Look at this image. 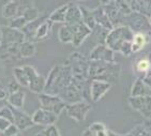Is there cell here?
Listing matches in <instances>:
<instances>
[{
    "mask_svg": "<svg viewBox=\"0 0 151 136\" xmlns=\"http://www.w3.org/2000/svg\"><path fill=\"white\" fill-rule=\"evenodd\" d=\"M134 32L128 26L114 27L109 30L105 44L115 53H120L124 57L133 55L132 52V41Z\"/></svg>",
    "mask_w": 151,
    "mask_h": 136,
    "instance_id": "6da1fadb",
    "label": "cell"
},
{
    "mask_svg": "<svg viewBox=\"0 0 151 136\" xmlns=\"http://www.w3.org/2000/svg\"><path fill=\"white\" fill-rule=\"evenodd\" d=\"M121 73V65L117 62L105 61H90L89 63V78L99 79L111 83V85L118 81Z\"/></svg>",
    "mask_w": 151,
    "mask_h": 136,
    "instance_id": "7a4b0ae2",
    "label": "cell"
},
{
    "mask_svg": "<svg viewBox=\"0 0 151 136\" xmlns=\"http://www.w3.org/2000/svg\"><path fill=\"white\" fill-rule=\"evenodd\" d=\"M124 26H128L134 33L142 32V33H148L151 35V24L149 17L137 12L132 11L131 13L125 15Z\"/></svg>",
    "mask_w": 151,
    "mask_h": 136,
    "instance_id": "3957f363",
    "label": "cell"
},
{
    "mask_svg": "<svg viewBox=\"0 0 151 136\" xmlns=\"http://www.w3.org/2000/svg\"><path fill=\"white\" fill-rule=\"evenodd\" d=\"M63 87V79H62V65L55 64L50 70V74L46 78L45 84V93L58 96Z\"/></svg>",
    "mask_w": 151,
    "mask_h": 136,
    "instance_id": "277c9868",
    "label": "cell"
},
{
    "mask_svg": "<svg viewBox=\"0 0 151 136\" xmlns=\"http://www.w3.org/2000/svg\"><path fill=\"white\" fill-rule=\"evenodd\" d=\"M39 102H40L41 108L52 112L58 116L62 112H64L65 107H67V103L59 96L48 94L45 92L39 94Z\"/></svg>",
    "mask_w": 151,
    "mask_h": 136,
    "instance_id": "5b68a950",
    "label": "cell"
},
{
    "mask_svg": "<svg viewBox=\"0 0 151 136\" xmlns=\"http://www.w3.org/2000/svg\"><path fill=\"white\" fill-rule=\"evenodd\" d=\"M90 110L91 105L89 104V102L83 100V101L75 102V103L67 104L64 112L72 120L76 122H83L85 121V119Z\"/></svg>",
    "mask_w": 151,
    "mask_h": 136,
    "instance_id": "8992f818",
    "label": "cell"
},
{
    "mask_svg": "<svg viewBox=\"0 0 151 136\" xmlns=\"http://www.w3.org/2000/svg\"><path fill=\"white\" fill-rule=\"evenodd\" d=\"M26 70L27 74L29 76V89L31 92L35 94H41L44 93L45 91V84H46V79L42 75H40L37 70L31 65H24Z\"/></svg>",
    "mask_w": 151,
    "mask_h": 136,
    "instance_id": "52a82bcc",
    "label": "cell"
},
{
    "mask_svg": "<svg viewBox=\"0 0 151 136\" xmlns=\"http://www.w3.org/2000/svg\"><path fill=\"white\" fill-rule=\"evenodd\" d=\"M90 61H105V62H116L115 52L111 50L106 44H98L91 50L88 57Z\"/></svg>",
    "mask_w": 151,
    "mask_h": 136,
    "instance_id": "ba28073f",
    "label": "cell"
},
{
    "mask_svg": "<svg viewBox=\"0 0 151 136\" xmlns=\"http://www.w3.org/2000/svg\"><path fill=\"white\" fill-rule=\"evenodd\" d=\"M111 83L99 79H91L90 81V100L93 103H98L106 93L111 89Z\"/></svg>",
    "mask_w": 151,
    "mask_h": 136,
    "instance_id": "9c48e42d",
    "label": "cell"
},
{
    "mask_svg": "<svg viewBox=\"0 0 151 136\" xmlns=\"http://www.w3.org/2000/svg\"><path fill=\"white\" fill-rule=\"evenodd\" d=\"M58 115L48 112L43 108H39L32 115V121L35 124L43 125V127H48V125L55 124V122L58 120Z\"/></svg>",
    "mask_w": 151,
    "mask_h": 136,
    "instance_id": "30bf717a",
    "label": "cell"
},
{
    "mask_svg": "<svg viewBox=\"0 0 151 136\" xmlns=\"http://www.w3.org/2000/svg\"><path fill=\"white\" fill-rule=\"evenodd\" d=\"M71 28L73 30L74 37H73V42L72 45L74 47H79L81 44L84 43L85 40L91 35L92 30L88 26H86L83 22L78 24H74V25H70Z\"/></svg>",
    "mask_w": 151,
    "mask_h": 136,
    "instance_id": "8fae6325",
    "label": "cell"
},
{
    "mask_svg": "<svg viewBox=\"0 0 151 136\" xmlns=\"http://www.w3.org/2000/svg\"><path fill=\"white\" fill-rule=\"evenodd\" d=\"M105 13L107 14L108 18L111 20L113 27H119V26H124L125 23V14H123L119 10V8L111 1L109 4L103 6Z\"/></svg>",
    "mask_w": 151,
    "mask_h": 136,
    "instance_id": "7c38bea8",
    "label": "cell"
},
{
    "mask_svg": "<svg viewBox=\"0 0 151 136\" xmlns=\"http://www.w3.org/2000/svg\"><path fill=\"white\" fill-rule=\"evenodd\" d=\"M12 109H13V116H14L13 123L19 129L20 132L35 125V123L32 121V116H29L27 113L23 112L22 109H18V108L12 107Z\"/></svg>",
    "mask_w": 151,
    "mask_h": 136,
    "instance_id": "4fadbf2b",
    "label": "cell"
},
{
    "mask_svg": "<svg viewBox=\"0 0 151 136\" xmlns=\"http://www.w3.org/2000/svg\"><path fill=\"white\" fill-rule=\"evenodd\" d=\"M130 9L133 12H137L151 17V0H125Z\"/></svg>",
    "mask_w": 151,
    "mask_h": 136,
    "instance_id": "5bb4252c",
    "label": "cell"
},
{
    "mask_svg": "<svg viewBox=\"0 0 151 136\" xmlns=\"http://www.w3.org/2000/svg\"><path fill=\"white\" fill-rule=\"evenodd\" d=\"M151 35L148 33H142V32H136L134 33L133 41H132V52L133 54H138L145 49V47L150 43Z\"/></svg>",
    "mask_w": 151,
    "mask_h": 136,
    "instance_id": "9a60e30c",
    "label": "cell"
},
{
    "mask_svg": "<svg viewBox=\"0 0 151 136\" xmlns=\"http://www.w3.org/2000/svg\"><path fill=\"white\" fill-rule=\"evenodd\" d=\"M69 8L67 12V17H65V23L68 25H74L83 22V15H81V6L76 4L74 2H69Z\"/></svg>",
    "mask_w": 151,
    "mask_h": 136,
    "instance_id": "2e32d148",
    "label": "cell"
},
{
    "mask_svg": "<svg viewBox=\"0 0 151 136\" xmlns=\"http://www.w3.org/2000/svg\"><path fill=\"white\" fill-rule=\"evenodd\" d=\"M93 12V16H94V19H96V23L98 26H101L102 28H105L107 30H111L114 28L113 25H111V20L108 18L107 14L105 13L103 6H96V9H92Z\"/></svg>",
    "mask_w": 151,
    "mask_h": 136,
    "instance_id": "e0dca14e",
    "label": "cell"
},
{
    "mask_svg": "<svg viewBox=\"0 0 151 136\" xmlns=\"http://www.w3.org/2000/svg\"><path fill=\"white\" fill-rule=\"evenodd\" d=\"M130 96H151V90L142 78L137 77L131 88Z\"/></svg>",
    "mask_w": 151,
    "mask_h": 136,
    "instance_id": "ac0fdd59",
    "label": "cell"
},
{
    "mask_svg": "<svg viewBox=\"0 0 151 136\" xmlns=\"http://www.w3.org/2000/svg\"><path fill=\"white\" fill-rule=\"evenodd\" d=\"M149 69H150V59H149V55L142 56L139 59H137V61L134 64V70L136 73L137 77L144 78L145 76L148 75Z\"/></svg>",
    "mask_w": 151,
    "mask_h": 136,
    "instance_id": "d6986e66",
    "label": "cell"
},
{
    "mask_svg": "<svg viewBox=\"0 0 151 136\" xmlns=\"http://www.w3.org/2000/svg\"><path fill=\"white\" fill-rule=\"evenodd\" d=\"M25 98H26V93L24 92L23 89L20 88L19 90L15 91V92L9 93V96L6 98L8 105H10L11 107H14V108L22 109L24 106V103H25Z\"/></svg>",
    "mask_w": 151,
    "mask_h": 136,
    "instance_id": "ffe728a7",
    "label": "cell"
},
{
    "mask_svg": "<svg viewBox=\"0 0 151 136\" xmlns=\"http://www.w3.org/2000/svg\"><path fill=\"white\" fill-rule=\"evenodd\" d=\"M68 8H69V4H68V3L58 6L57 9H55L50 13V16H48V19L52 20V23L64 24L65 23V17H67Z\"/></svg>",
    "mask_w": 151,
    "mask_h": 136,
    "instance_id": "44dd1931",
    "label": "cell"
},
{
    "mask_svg": "<svg viewBox=\"0 0 151 136\" xmlns=\"http://www.w3.org/2000/svg\"><path fill=\"white\" fill-rule=\"evenodd\" d=\"M13 76L14 79L19 84L20 87L23 88H29V76L27 74L26 70L24 67H17L14 68L13 70Z\"/></svg>",
    "mask_w": 151,
    "mask_h": 136,
    "instance_id": "7402d4cb",
    "label": "cell"
},
{
    "mask_svg": "<svg viewBox=\"0 0 151 136\" xmlns=\"http://www.w3.org/2000/svg\"><path fill=\"white\" fill-rule=\"evenodd\" d=\"M52 22L48 18H46L45 20H43L40 24V26L38 27V29L35 31V40H43V39L47 38L50 35V31L52 28Z\"/></svg>",
    "mask_w": 151,
    "mask_h": 136,
    "instance_id": "603a6c76",
    "label": "cell"
},
{
    "mask_svg": "<svg viewBox=\"0 0 151 136\" xmlns=\"http://www.w3.org/2000/svg\"><path fill=\"white\" fill-rule=\"evenodd\" d=\"M73 37H74V33H73V30L70 25L63 24V25L59 28L58 40L60 41L62 44H70V43L72 44Z\"/></svg>",
    "mask_w": 151,
    "mask_h": 136,
    "instance_id": "cb8c5ba5",
    "label": "cell"
},
{
    "mask_svg": "<svg viewBox=\"0 0 151 136\" xmlns=\"http://www.w3.org/2000/svg\"><path fill=\"white\" fill-rule=\"evenodd\" d=\"M19 54L22 58H31L37 54V47L33 41H24L19 47Z\"/></svg>",
    "mask_w": 151,
    "mask_h": 136,
    "instance_id": "d4e9b609",
    "label": "cell"
},
{
    "mask_svg": "<svg viewBox=\"0 0 151 136\" xmlns=\"http://www.w3.org/2000/svg\"><path fill=\"white\" fill-rule=\"evenodd\" d=\"M81 15H83V23L88 26L91 30H93L96 28V19H94V16H93V12L92 9H88L86 6H81Z\"/></svg>",
    "mask_w": 151,
    "mask_h": 136,
    "instance_id": "484cf974",
    "label": "cell"
},
{
    "mask_svg": "<svg viewBox=\"0 0 151 136\" xmlns=\"http://www.w3.org/2000/svg\"><path fill=\"white\" fill-rule=\"evenodd\" d=\"M89 129L96 136H108L109 130L103 122H93L89 125Z\"/></svg>",
    "mask_w": 151,
    "mask_h": 136,
    "instance_id": "4316f807",
    "label": "cell"
},
{
    "mask_svg": "<svg viewBox=\"0 0 151 136\" xmlns=\"http://www.w3.org/2000/svg\"><path fill=\"white\" fill-rule=\"evenodd\" d=\"M27 24H28L27 19L24 17L23 15H22V16H18V17H15V18L10 19L9 25H8V26H9L10 28H13V29L22 30L24 27L26 26Z\"/></svg>",
    "mask_w": 151,
    "mask_h": 136,
    "instance_id": "83f0119b",
    "label": "cell"
},
{
    "mask_svg": "<svg viewBox=\"0 0 151 136\" xmlns=\"http://www.w3.org/2000/svg\"><path fill=\"white\" fill-rule=\"evenodd\" d=\"M35 136H61V135L58 127H55V124H52V125H48V127H45L43 130H41L40 132H38Z\"/></svg>",
    "mask_w": 151,
    "mask_h": 136,
    "instance_id": "f1b7e54d",
    "label": "cell"
},
{
    "mask_svg": "<svg viewBox=\"0 0 151 136\" xmlns=\"http://www.w3.org/2000/svg\"><path fill=\"white\" fill-rule=\"evenodd\" d=\"M23 16L26 18L28 23H30V22H33V20L38 19L40 17V12H39V10L37 8H35V6H32L24 12Z\"/></svg>",
    "mask_w": 151,
    "mask_h": 136,
    "instance_id": "f546056e",
    "label": "cell"
},
{
    "mask_svg": "<svg viewBox=\"0 0 151 136\" xmlns=\"http://www.w3.org/2000/svg\"><path fill=\"white\" fill-rule=\"evenodd\" d=\"M0 117L8 119L9 121H11L13 123L14 122V116H13V109H12V107L10 105L1 107L0 108Z\"/></svg>",
    "mask_w": 151,
    "mask_h": 136,
    "instance_id": "4dcf8cb0",
    "label": "cell"
},
{
    "mask_svg": "<svg viewBox=\"0 0 151 136\" xmlns=\"http://www.w3.org/2000/svg\"><path fill=\"white\" fill-rule=\"evenodd\" d=\"M18 134H20V130L14 124V123H11V124L9 125V127L2 133V135L3 136H16V135H18Z\"/></svg>",
    "mask_w": 151,
    "mask_h": 136,
    "instance_id": "1f68e13d",
    "label": "cell"
},
{
    "mask_svg": "<svg viewBox=\"0 0 151 136\" xmlns=\"http://www.w3.org/2000/svg\"><path fill=\"white\" fill-rule=\"evenodd\" d=\"M6 90H8V92H9V93L15 92V91H17V90L20 89L19 84H18L15 79H12V81H10L9 83L6 84Z\"/></svg>",
    "mask_w": 151,
    "mask_h": 136,
    "instance_id": "d6a6232c",
    "label": "cell"
},
{
    "mask_svg": "<svg viewBox=\"0 0 151 136\" xmlns=\"http://www.w3.org/2000/svg\"><path fill=\"white\" fill-rule=\"evenodd\" d=\"M12 122L9 121L8 119L6 118H2V117H0V132H1V134L4 132V131L9 127V125L11 124Z\"/></svg>",
    "mask_w": 151,
    "mask_h": 136,
    "instance_id": "836d02e7",
    "label": "cell"
},
{
    "mask_svg": "<svg viewBox=\"0 0 151 136\" xmlns=\"http://www.w3.org/2000/svg\"><path fill=\"white\" fill-rule=\"evenodd\" d=\"M81 136H96V135H94L92 131H91L90 129L88 127V129H86V130H85L84 132L81 133Z\"/></svg>",
    "mask_w": 151,
    "mask_h": 136,
    "instance_id": "e575fe53",
    "label": "cell"
},
{
    "mask_svg": "<svg viewBox=\"0 0 151 136\" xmlns=\"http://www.w3.org/2000/svg\"><path fill=\"white\" fill-rule=\"evenodd\" d=\"M142 79H144V81L147 84V86L149 87V89L151 90V76H145Z\"/></svg>",
    "mask_w": 151,
    "mask_h": 136,
    "instance_id": "d590c367",
    "label": "cell"
},
{
    "mask_svg": "<svg viewBox=\"0 0 151 136\" xmlns=\"http://www.w3.org/2000/svg\"><path fill=\"white\" fill-rule=\"evenodd\" d=\"M111 1H113V0H99L100 6H107V4H109V3H111Z\"/></svg>",
    "mask_w": 151,
    "mask_h": 136,
    "instance_id": "8d00e7d4",
    "label": "cell"
},
{
    "mask_svg": "<svg viewBox=\"0 0 151 136\" xmlns=\"http://www.w3.org/2000/svg\"><path fill=\"white\" fill-rule=\"evenodd\" d=\"M2 39H3V33H2V27L0 26V47L2 44Z\"/></svg>",
    "mask_w": 151,
    "mask_h": 136,
    "instance_id": "74e56055",
    "label": "cell"
},
{
    "mask_svg": "<svg viewBox=\"0 0 151 136\" xmlns=\"http://www.w3.org/2000/svg\"><path fill=\"white\" fill-rule=\"evenodd\" d=\"M108 136H122V135H119V134L114 133L113 131H109V132H108Z\"/></svg>",
    "mask_w": 151,
    "mask_h": 136,
    "instance_id": "f35d334b",
    "label": "cell"
},
{
    "mask_svg": "<svg viewBox=\"0 0 151 136\" xmlns=\"http://www.w3.org/2000/svg\"><path fill=\"white\" fill-rule=\"evenodd\" d=\"M149 59H150V69H149L148 75H147V76H151V53L149 54Z\"/></svg>",
    "mask_w": 151,
    "mask_h": 136,
    "instance_id": "ab89813d",
    "label": "cell"
},
{
    "mask_svg": "<svg viewBox=\"0 0 151 136\" xmlns=\"http://www.w3.org/2000/svg\"><path fill=\"white\" fill-rule=\"evenodd\" d=\"M147 125H149V129H151V119L147 120Z\"/></svg>",
    "mask_w": 151,
    "mask_h": 136,
    "instance_id": "60d3db41",
    "label": "cell"
},
{
    "mask_svg": "<svg viewBox=\"0 0 151 136\" xmlns=\"http://www.w3.org/2000/svg\"><path fill=\"white\" fill-rule=\"evenodd\" d=\"M73 1H86V0H73Z\"/></svg>",
    "mask_w": 151,
    "mask_h": 136,
    "instance_id": "b9f144b4",
    "label": "cell"
},
{
    "mask_svg": "<svg viewBox=\"0 0 151 136\" xmlns=\"http://www.w3.org/2000/svg\"><path fill=\"white\" fill-rule=\"evenodd\" d=\"M10 1H19V0H10Z\"/></svg>",
    "mask_w": 151,
    "mask_h": 136,
    "instance_id": "7bdbcfd3",
    "label": "cell"
},
{
    "mask_svg": "<svg viewBox=\"0 0 151 136\" xmlns=\"http://www.w3.org/2000/svg\"><path fill=\"white\" fill-rule=\"evenodd\" d=\"M127 136H133V135H132V134H128Z\"/></svg>",
    "mask_w": 151,
    "mask_h": 136,
    "instance_id": "ee69618b",
    "label": "cell"
},
{
    "mask_svg": "<svg viewBox=\"0 0 151 136\" xmlns=\"http://www.w3.org/2000/svg\"><path fill=\"white\" fill-rule=\"evenodd\" d=\"M149 19H150V24H151V17H149Z\"/></svg>",
    "mask_w": 151,
    "mask_h": 136,
    "instance_id": "f6af8a7d",
    "label": "cell"
},
{
    "mask_svg": "<svg viewBox=\"0 0 151 136\" xmlns=\"http://www.w3.org/2000/svg\"><path fill=\"white\" fill-rule=\"evenodd\" d=\"M16 136H22V135H20V134H18V135H16Z\"/></svg>",
    "mask_w": 151,
    "mask_h": 136,
    "instance_id": "bcb514c9",
    "label": "cell"
},
{
    "mask_svg": "<svg viewBox=\"0 0 151 136\" xmlns=\"http://www.w3.org/2000/svg\"><path fill=\"white\" fill-rule=\"evenodd\" d=\"M0 136H1V132H0Z\"/></svg>",
    "mask_w": 151,
    "mask_h": 136,
    "instance_id": "7dc6e473",
    "label": "cell"
}]
</instances>
